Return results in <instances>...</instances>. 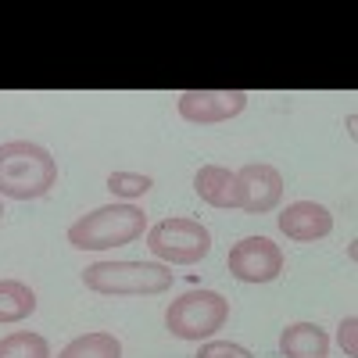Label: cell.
Wrapping results in <instances>:
<instances>
[{"label": "cell", "mask_w": 358, "mask_h": 358, "mask_svg": "<svg viewBox=\"0 0 358 358\" xmlns=\"http://www.w3.org/2000/svg\"><path fill=\"white\" fill-rule=\"evenodd\" d=\"M276 222L297 244H312V241H322V236L334 233V215L326 212L322 204H315V201H294V204H287Z\"/></svg>", "instance_id": "obj_9"}, {"label": "cell", "mask_w": 358, "mask_h": 358, "mask_svg": "<svg viewBox=\"0 0 358 358\" xmlns=\"http://www.w3.org/2000/svg\"><path fill=\"white\" fill-rule=\"evenodd\" d=\"M36 312V294L22 280H0V322H22Z\"/></svg>", "instance_id": "obj_12"}, {"label": "cell", "mask_w": 358, "mask_h": 358, "mask_svg": "<svg viewBox=\"0 0 358 358\" xmlns=\"http://www.w3.org/2000/svg\"><path fill=\"white\" fill-rule=\"evenodd\" d=\"M226 268L241 283H273L283 273V251L268 236H244L229 248Z\"/></svg>", "instance_id": "obj_6"}, {"label": "cell", "mask_w": 358, "mask_h": 358, "mask_svg": "<svg viewBox=\"0 0 358 358\" xmlns=\"http://www.w3.org/2000/svg\"><path fill=\"white\" fill-rule=\"evenodd\" d=\"M57 183V162L47 147L33 140L0 143V197L11 201H36L47 197Z\"/></svg>", "instance_id": "obj_1"}, {"label": "cell", "mask_w": 358, "mask_h": 358, "mask_svg": "<svg viewBox=\"0 0 358 358\" xmlns=\"http://www.w3.org/2000/svg\"><path fill=\"white\" fill-rule=\"evenodd\" d=\"M197 358H255V355L241 344H233V341H208L197 351Z\"/></svg>", "instance_id": "obj_16"}, {"label": "cell", "mask_w": 358, "mask_h": 358, "mask_svg": "<svg viewBox=\"0 0 358 358\" xmlns=\"http://www.w3.org/2000/svg\"><path fill=\"white\" fill-rule=\"evenodd\" d=\"M355 326H358V319H355V315H348V319L341 322V330H337V344L344 348V355H348V358H355V355H358V344H355Z\"/></svg>", "instance_id": "obj_17"}, {"label": "cell", "mask_w": 358, "mask_h": 358, "mask_svg": "<svg viewBox=\"0 0 358 358\" xmlns=\"http://www.w3.org/2000/svg\"><path fill=\"white\" fill-rule=\"evenodd\" d=\"M0 358H50V344L43 334L18 330V334L0 337Z\"/></svg>", "instance_id": "obj_14"}, {"label": "cell", "mask_w": 358, "mask_h": 358, "mask_svg": "<svg viewBox=\"0 0 358 358\" xmlns=\"http://www.w3.org/2000/svg\"><path fill=\"white\" fill-rule=\"evenodd\" d=\"M236 183H241V208L248 215H265L273 212L283 197V176L273 165H244L236 172Z\"/></svg>", "instance_id": "obj_8"}, {"label": "cell", "mask_w": 358, "mask_h": 358, "mask_svg": "<svg viewBox=\"0 0 358 358\" xmlns=\"http://www.w3.org/2000/svg\"><path fill=\"white\" fill-rule=\"evenodd\" d=\"M229 315V301L215 290H187L165 308V326L179 341H212Z\"/></svg>", "instance_id": "obj_4"}, {"label": "cell", "mask_w": 358, "mask_h": 358, "mask_svg": "<svg viewBox=\"0 0 358 358\" xmlns=\"http://www.w3.org/2000/svg\"><path fill=\"white\" fill-rule=\"evenodd\" d=\"M194 190L204 204H212V208H241V183H236V172H229L222 165H201L194 172Z\"/></svg>", "instance_id": "obj_10"}, {"label": "cell", "mask_w": 358, "mask_h": 358, "mask_svg": "<svg viewBox=\"0 0 358 358\" xmlns=\"http://www.w3.org/2000/svg\"><path fill=\"white\" fill-rule=\"evenodd\" d=\"M283 358H326L330 355V337L315 322H290L280 334Z\"/></svg>", "instance_id": "obj_11"}, {"label": "cell", "mask_w": 358, "mask_h": 358, "mask_svg": "<svg viewBox=\"0 0 358 358\" xmlns=\"http://www.w3.org/2000/svg\"><path fill=\"white\" fill-rule=\"evenodd\" d=\"M0 219H4V204H0Z\"/></svg>", "instance_id": "obj_18"}, {"label": "cell", "mask_w": 358, "mask_h": 358, "mask_svg": "<svg viewBox=\"0 0 358 358\" xmlns=\"http://www.w3.org/2000/svg\"><path fill=\"white\" fill-rule=\"evenodd\" d=\"M57 358H122V344H118L115 334H83L76 341H69L62 351H57Z\"/></svg>", "instance_id": "obj_13"}, {"label": "cell", "mask_w": 358, "mask_h": 358, "mask_svg": "<svg viewBox=\"0 0 358 358\" xmlns=\"http://www.w3.org/2000/svg\"><path fill=\"white\" fill-rule=\"evenodd\" d=\"M151 187H155V179L151 176H140V172H111L108 176V190L115 197H122L126 204H133L136 197H143Z\"/></svg>", "instance_id": "obj_15"}, {"label": "cell", "mask_w": 358, "mask_h": 358, "mask_svg": "<svg viewBox=\"0 0 358 358\" xmlns=\"http://www.w3.org/2000/svg\"><path fill=\"white\" fill-rule=\"evenodd\" d=\"M147 248L165 265H194L212 251V233L194 219H162L147 229Z\"/></svg>", "instance_id": "obj_5"}, {"label": "cell", "mask_w": 358, "mask_h": 358, "mask_svg": "<svg viewBox=\"0 0 358 358\" xmlns=\"http://www.w3.org/2000/svg\"><path fill=\"white\" fill-rule=\"evenodd\" d=\"M172 268L162 262H94L83 268L86 290L104 297H151L172 287Z\"/></svg>", "instance_id": "obj_3"}, {"label": "cell", "mask_w": 358, "mask_h": 358, "mask_svg": "<svg viewBox=\"0 0 358 358\" xmlns=\"http://www.w3.org/2000/svg\"><path fill=\"white\" fill-rule=\"evenodd\" d=\"M147 229V215L136 204H104L86 212L69 226V244L76 251H108V248H126L140 241Z\"/></svg>", "instance_id": "obj_2"}, {"label": "cell", "mask_w": 358, "mask_h": 358, "mask_svg": "<svg viewBox=\"0 0 358 358\" xmlns=\"http://www.w3.org/2000/svg\"><path fill=\"white\" fill-rule=\"evenodd\" d=\"M176 108L194 126H215L241 115L248 108V94L244 90H187L179 94Z\"/></svg>", "instance_id": "obj_7"}]
</instances>
